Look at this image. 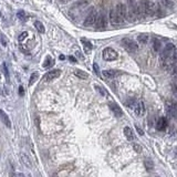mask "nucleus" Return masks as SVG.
Wrapping results in <instances>:
<instances>
[{"label": "nucleus", "instance_id": "19", "mask_svg": "<svg viewBox=\"0 0 177 177\" xmlns=\"http://www.w3.org/2000/svg\"><path fill=\"white\" fill-rule=\"evenodd\" d=\"M124 135H125V137L127 138L128 141H134V138H135V136H134V134H133L132 128L128 127V126H125V127H124Z\"/></svg>", "mask_w": 177, "mask_h": 177}, {"label": "nucleus", "instance_id": "15", "mask_svg": "<svg viewBox=\"0 0 177 177\" xmlns=\"http://www.w3.org/2000/svg\"><path fill=\"white\" fill-rule=\"evenodd\" d=\"M110 22L112 26H120L121 22H120L119 18L116 16V12H115V9H112L110 11Z\"/></svg>", "mask_w": 177, "mask_h": 177}, {"label": "nucleus", "instance_id": "30", "mask_svg": "<svg viewBox=\"0 0 177 177\" xmlns=\"http://www.w3.org/2000/svg\"><path fill=\"white\" fill-rule=\"evenodd\" d=\"M95 88H96V90H98V91L100 92L101 95H103V96H106V95H107V92L105 91V88H103L102 86H100V85H95Z\"/></svg>", "mask_w": 177, "mask_h": 177}, {"label": "nucleus", "instance_id": "16", "mask_svg": "<svg viewBox=\"0 0 177 177\" xmlns=\"http://www.w3.org/2000/svg\"><path fill=\"white\" fill-rule=\"evenodd\" d=\"M88 3H90V0H80V1L75 3L74 5L72 6L71 9L72 10H81V9H83V8H85Z\"/></svg>", "mask_w": 177, "mask_h": 177}, {"label": "nucleus", "instance_id": "21", "mask_svg": "<svg viewBox=\"0 0 177 177\" xmlns=\"http://www.w3.org/2000/svg\"><path fill=\"white\" fill-rule=\"evenodd\" d=\"M74 75L79 78V79H81V80H86L88 78V73H86L85 71H82V70H75L74 71Z\"/></svg>", "mask_w": 177, "mask_h": 177}, {"label": "nucleus", "instance_id": "10", "mask_svg": "<svg viewBox=\"0 0 177 177\" xmlns=\"http://www.w3.org/2000/svg\"><path fill=\"white\" fill-rule=\"evenodd\" d=\"M60 75H61V70H59V69H56V70L49 71L47 74L44 75L43 79H44V81H46V82H50V81H52V80L58 79Z\"/></svg>", "mask_w": 177, "mask_h": 177}, {"label": "nucleus", "instance_id": "18", "mask_svg": "<svg viewBox=\"0 0 177 177\" xmlns=\"http://www.w3.org/2000/svg\"><path fill=\"white\" fill-rule=\"evenodd\" d=\"M81 42L82 44H83V49H84V52H85L86 54H88L90 52L92 51V48H93V46H92V43L88 40L86 39H81Z\"/></svg>", "mask_w": 177, "mask_h": 177}, {"label": "nucleus", "instance_id": "3", "mask_svg": "<svg viewBox=\"0 0 177 177\" xmlns=\"http://www.w3.org/2000/svg\"><path fill=\"white\" fill-rule=\"evenodd\" d=\"M176 51V47L173 43H167L161 53V64L164 69H170V56Z\"/></svg>", "mask_w": 177, "mask_h": 177}, {"label": "nucleus", "instance_id": "13", "mask_svg": "<svg viewBox=\"0 0 177 177\" xmlns=\"http://www.w3.org/2000/svg\"><path fill=\"white\" fill-rule=\"evenodd\" d=\"M102 74H103V77H104L105 79L113 80V79H115L116 77H119L121 73H120L119 71H116V70H104Z\"/></svg>", "mask_w": 177, "mask_h": 177}, {"label": "nucleus", "instance_id": "4", "mask_svg": "<svg viewBox=\"0 0 177 177\" xmlns=\"http://www.w3.org/2000/svg\"><path fill=\"white\" fill-rule=\"evenodd\" d=\"M122 46L130 53H136L138 51V44L134 40L130 39V38H124L122 40Z\"/></svg>", "mask_w": 177, "mask_h": 177}, {"label": "nucleus", "instance_id": "29", "mask_svg": "<svg viewBox=\"0 0 177 177\" xmlns=\"http://www.w3.org/2000/svg\"><path fill=\"white\" fill-rule=\"evenodd\" d=\"M145 167H146V169H148V170H153L154 163L151 161V159H146V161H145Z\"/></svg>", "mask_w": 177, "mask_h": 177}, {"label": "nucleus", "instance_id": "7", "mask_svg": "<svg viewBox=\"0 0 177 177\" xmlns=\"http://www.w3.org/2000/svg\"><path fill=\"white\" fill-rule=\"evenodd\" d=\"M114 9H115V12H116L117 18H119L120 22H121V24H122L124 21L126 20V6L123 5V3H117Z\"/></svg>", "mask_w": 177, "mask_h": 177}, {"label": "nucleus", "instance_id": "38", "mask_svg": "<svg viewBox=\"0 0 177 177\" xmlns=\"http://www.w3.org/2000/svg\"><path fill=\"white\" fill-rule=\"evenodd\" d=\"M19 94H20L21 96H24V90L22 86H19Z\"/></svg>", "mask_w": 177, "mask_h": 177}, {"label": "nucleus", "instance_id": "22", "mask_svg": "<svg viewBox=\"0 0 177 177\" xmlns=\"http://www.w3.org/2000/svg\"><path fill=\"white\" fill-rule=\"evenodd\" d=\"M53 64H54V60L50 56H47V58H46L44 63H43V68H50V67H52Z\"/></svg>", "mask_w": 177, "mask_h": 177}, {"label": "nucleus", "instance_id": "35", "mask_svg": "<svg viewBox=\"0 0 177 177\" xmlns=\"http://www.w3.org/2000/svg\"><path fill=\"white\" fill-rule=\"evenodd\" d=\"M3 72H5V74H6V78H7V80H8V81H9V72H8L7 64H6V63H3Z\"/></svg>", "mask_w": 177, "mask_h": 177}, {"label": "nucleus", "instance_id": "42", "mask_svg": "<svg viewBox=\"0 0 177 177\" xmlns=\"http://www.w3.org/2000/svg\"><path fill=\"white\" fill-rule=\"evenodd\" d=\"M0 78H1V75H0Z\"/></svg>", "mask_w": 177, "mask_h": 177}, {"label": "nucleus", "instance_id": "24", "mask_svg": "<svg viewBox=\"0 0 177 177\" xmlns=\"http://www.w3.org/2000/svg\"><path fill=\"white\" fill-rule=\"evenodd\" d=\"M158 1V3L161 6H163V7L165 8H172L173 6V3H172V0H157Z\"/></svg>", "mask_w": 177, "mask_h": 177}, {"label": "nucleus", "instance_id": "1", "mask_svg": "<svg viewBox=\"0 0 177 177\" xmlns=\"http://www.w3.org/2000/svg\"><path fill=\"white\" fill-rule=\"evenodd\" d=\"M142 17H154V16H161V9L157 7L155 3H153L149 0H141L138 3Z\"/></svg>", "mask_w": 177, "mask_h": 177}, {"label": "nucleus", "instance_id": "40", "mask_svg": "<svg viewBox=\"0 0 177 177\" xmlns=\"http://www.w3.org/2000/svg\"><path fill=\"white\" fill-rule=\"evenodd\" d=\"M60 1L62 3H69V1H71V0H60Z\"/></svg>", "mask_w": 177, "mask_h": 177}, {"label": "nucleus", "instance_id": "39", "mask_svg": "<svg viewBox=\"0 0 177 177\" xmlns=\"http://www.w3.org/2000/svg\"><path fill=\"white\" fill-rule=\"evenodd\" d=\"M69 60H70L71 62H73V63H74V62H77V60H75V58H74V56H69Z\"/></svg>", "mask_w": 177, "mask_h": 177}, {"label": "nucleus", "instance_id": "26", "mask_svg": "<svg viewBox=\"0 0 177 177\" xmlns=\"http://www.w3.org/2000/svg\"><path fill=\"white\" fill-rule=\"evenodd\" d=\"M17 17L19 18V20L21 21H27V16H26V12L24 11V10H19L18 12H17Z\"/></svg>", "mask_w": 177, "mask_h": 177}, {"label": "nucleus", "instance_id": "11", "mask_svg": "<svg viewBox=\"0 0 177 177\" xmlns=\"http://www.w3.org/2000/svg\"><path fill=\"white\" fill-rule=\"evenodd\" d=\"M134 111H135L136 115L137 116H143L145 113V105H144V102L143 101H136L135 102V105H134Z\"/></svg>", "mask_w": 177, "mask_h": 177}, {"label": "nucleus", "instance_id": "28", "mask_svg": "<svg viewBox=\"0 0 177 177\" xmlns=\"http://www.w3.org/2000/svg\"><path fill=\"white\" fill-rule=\"evenodd\" d=\"M153 49H154V51H156V52H158L159 49H161V42L157 39H153Z\"/></svg>", "mask_w": 177, "mask_h": 177}, {"label": "nucleus", "instance_id": "31", "mask_svg": "<svg viewBox=\"0 0 177 177\" xmlns=\"http://www.w3.org/2000/svg\"><path fill=\"white\" fill-rule=\"evenodd\" d=\"M27 37H28V32H27V31H24V32H22L20 35H19V38H18L19 42H22L24 39H26Z\"/></svg>", "mask_w": 177, "mask_h": 177}, {"label": "nucleus", "instance_id": "5", "mask_svg": "<svg viewBox=\"0 0 177 177\" xmlns=\"http://www.w3.org/2000/svg\"><path fill=\"white\" fill-rule=\"evenodd\" d=\"M166 113L169 117L177 120V103L173 100H167L165 103Z\"/></svg>", "mask_w": 177, "mask_h": 177}, {"label": "nucleus", "instance_id": "27", "mask_svg": "<svg viewBox=\"0 0 177 177\" xmlns=\"http://www.w3.org/2000/svg\"><path fill=\"white\" fill-rule=\"evenodd\" d=\"M38 78H39V74H38L37 72H33L32 74H31V77H30V81H29V86H31L32 84H35V82H37Z\"/></svg>", "mask_w": 177, "mask_h": 177}, {"label": "nucleus", "instance_id": "12", "mask_svg": "<svg viewBox=\"0 0 177 177\" xmlns=\"http://www.w3.org/2000/svg\"><path fill=\"white\" fill-rule=\"evenodd\" d=\"M109 107H110V110H111V111L113 112V114H114L115 116L121 117L122 115H123V112H122L121 107H120L115 102H110L109 103Z\"/></svg>", "mask_w": 177, "mask_h": 177}, {"label": "nucleus", "instance_id": "25", "mask_svg": "<svg viewBox=\"0 0 177 177\" xmlns=\"http://www.w3.org/2000/svg\"><path fill=\"white\" fill-rule=\"evenodd\" d=\"M137 40H138V42H140V43L145 44L147 41H148V35H144V33H142V35H140L137 37Z\"/></svg>", "mask_w": 177, "mask_h": 177}, {"label": "nucleus", "instance_id": "20", "mask_svg": "<svg viewBox=\"0 0 177 177\" xmlns=\"http://www.w3.org/2000/svg\"><path fill=\"white\" fill-rule=\"evenodd\" d=\"M20 158H21V162H22V163L24 164V166H27V167L32 168V163H31L30 158H29V157L27 156L26 154L21 153V154H20Z\"/></svg>", "mask_w": 177, "mask_h": 177}, {"label": "nucleus", "instance_id": "34", "mask_svg": "<svg viewBox=\"0 0 177 177\" xmlns=\"http://www.w3.org/2000/svg\"><path fill=\"white\" fill-rule=\"evenodd\" d=\"M93 70H94V72H95L96 75H100V69H99L98 63H94L93 64Z\"/></svg>", "mask_w": 177, "mask_h": 177}, {"label": "nucleus", "instance_id": "6", "mask_svg": "<svg viewBox=\"0 0 177 177\" xmlns=\"http://www.w3.org/2000/svg\"><path fill=\"white\" fill-rule=\"evenodd\" d=\"M102 56H103V59L106 61H114L119 58L117 52L115 51L114 49H112V48H105L102 52Z\"/></svg>", "mask_w": 177, "mask_h": 177}, {"label": "nucleus", "instance_id": "32", "mask_svg": "<svg viewBox=\"0 0 177 177\" xmlns=\"http://www.w3.org/2000/svg\"><path fill=\"white\" fill-rule=\"evenodd\" d=\"M172 93L177 99V84H173L172 85Z\"/></svg>", "mask_w": 177, "mask_h": 177}, {"label": "nucleus", "instance_id": "23", "mask_svg": "<svg viewBox=\"0 0 177 177\" xmlns=\"http://www.w3.org/2000/svg\"><path fill=\"white\" fill-rule=\"evenodd\" d=\"M35 29H37L38 31H39L40 33H44L46 32V28H44V26L42 24V22L41 21H35Z\"/></svg>", "mask_w": 177, "mask_h": 177}, {"label": "nucleus", "instance_id": "41", "mask_svg": "<svg viewBox=\"0 0 177 177\" xmlns=\"http://www.w3.org/2000/svg\"><path fill=\"white\" fill-rule=\"evenodd\" d=\"M0 17H1V12H0Z\"/></svg>", "mask_w": 177, "mask_h": 177}, {"label": "nucleus", "instance_id": "2", "mask_svg": "<svg viewBox=\"0 0 177 177\" xmlns=\"http://www.w3.org/2000/svg\"><path fill=\"white\" fill-rule=\"evenodd\" d=\"M142 18L140 6L136 3V0H127V7H126V20L134 22L137 19Z\"/></svg>", "mask_w": 177, "mask_h": 177}, {"label": "nucleus", "instance_id": "8", "mask_svg": "<svg viewBox=\"0 0 177 177\" xmlns=\"http://www.w3.org/2000/svg\"><path fill=\"white\" fill-rule=\"evenodd\" d=\"M96 18H98V11L95 9H92L91 11L88 12V14L86 16L85 20H84V26L85 27H92L95 24Z\"/></svg>", "mask_w": 177, "mask_h": 177}, {"label": "nucleus", "instance_id": "37", "mask_svg": "<svg viewBox=\"0 0 177 177\" xmlns=\"http://www.w3.org/2000/svg\"><path fill=\"white\" fill-rule=\"evenodd\" d=\"M135 128H136V131H137V132H138V134H140V135H144V132H143L142 128L138 127L137 125H135Z\"/></svg>", "mask_w": 177, "mask_h": 177}, {"label": "nucleus", "instance_id": "17", "mask_svg": "<svg viewBox=\"0 0 177 177\" xmlns=\"http://www.w3.org/2000/svg\"><path fill=\"white\" fill-rule=\"evenodd\" d=\"M166 127H167V121H166V119L165 117H159L156 123V128L158 131H165Z\"/></svg>", "mask_w": 177, "mask_h": 177}, {"label": "nucleus", "instance_id": "9", "mask_svg": "<svg viewBox=\"0 0 177 177\" xmlns=\"http://www.w3.org/2000/svg\"><path fill=\"white\" fill-rule=\"evenodd\" d=\"M95 24L99 29H104L105 27H106V16H105L104 11L98 13V18H96Z\"/></svg>", "mask_w": 177, "mask_h": 177}, {"label": "nucleus", "instance_id": "33", "mask_svg": "<svg viewBox=\"0 0 177 177\" xmlns=\"http://www.w3.org/2000/svg\"><path fill=\"white\" fill-rule=\"evenodd\" d=\"M0 42L3 43V47H6V46H7V39H6V37L3 35H0Z\"/></svg>", "mask_w": 177, "mask_h": 177}, {"label": "nucleus", "instance_id": "14", "mask_svg": "<svg viewBox=\"0 0 177 177\" xmlns=\"http://www.w3.org/2000/svg\"><path fill=\"white\" fill-rule=\"evenodd\" d=\"M0 120H1L3 124H5L7 127H9V128L11 127V121H10L7 113H6L5 111H3V110H0Z\"/></svg>", "mask_w": 177, "mask_h": 177}, {"label": "nucleus", "instance_id": "36", "mask_svg": "<svg viewBox=\"0 0 177 177\" xmlns=\"http://www.w3.org/2000/svg\"><path fill=\"white\" fill-rule=\"evenodd\" d=\"M133 147H134L135 152H137V153H141V152H142V146H140V145L134 144V145H133Z\"/></svg>", "mask_w": 177, "mask_h": 177}]
</instances>
